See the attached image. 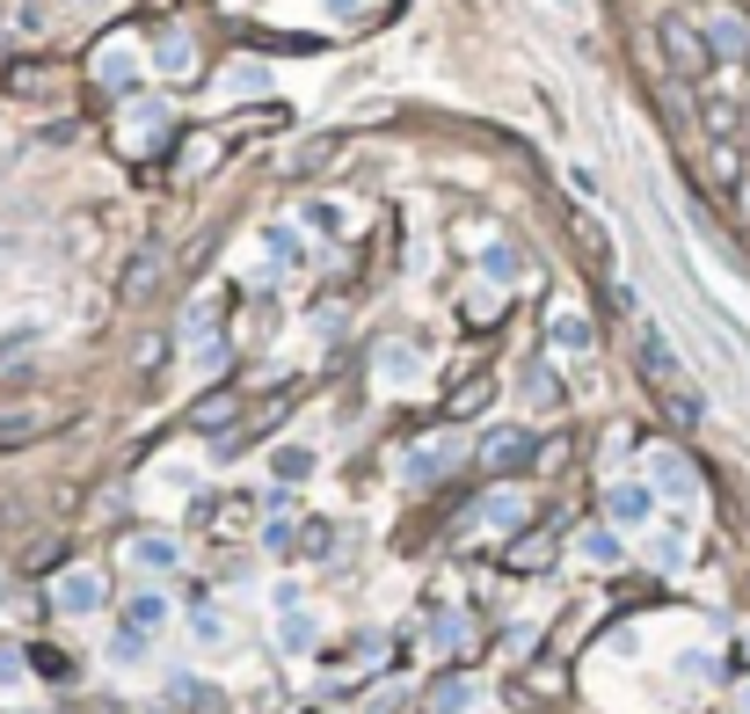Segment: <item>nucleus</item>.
Listing matches in <instances>:
<instances>
[{
  "label": "nucleus",
  "mask_w": 750,
  "mask_h": 714,
  "mask_svg": "<svg viewBox=\"0 0 750 714\" xmlns=\"http://www.w3.org/2000/svg\"><path fill=\"white\" fill-rule=\"evenodd\" d=\"M459 459H467V437H459V431H437V437H423V445H408L402 482H408V488H430V482H445Z\"/></svg>",
  "instance_id": "1"
},
{
  "label": "nucleus",
  "mask_w": 750,
  "mask_h": 714,
  "mask_svg": "<svg viewBox=\"0 0 750 714\" xmlns=\"http://www.w3.org/2000/svg\"><path fill=\"white\" fill-rule=\"evenodd\" d=\"M423 372H430V350L408 343V335L379 343V358H372V380H379V394H408V386H423Z\"/></svg>",
  "instance_id": "2"
},
{
  "label": "nucleus",
  "mask_w": 750,
  "mask_h": 714,
  "mask_svg": "<svg viewBox=\"0 0 750 714\" xmlns=\"http://www.w3.org/2000/svg\"><path fill=\"white\" fill-rule=\"evenodd\" d=\"M52 606L66 612V620H95V612L110 606V583H103V569H66L52 583Z\"/></svg>",
  "instance_id": "3"
},
{
  "label": "nucleus",
  "mask_w": 750,
  "mask_h": 714,
  "mask_svg": "<svg viewBox=\"0 0 750 714\" xmlns=\"http://www.w3.org/2000/svg\"><path fill=\"white\" fill-rule=\"evenodd\" d=\"M473 453L489 459L496 474H518V467H532V459H540V437L518 431V423H503V431H481V445H473Z\"/></svg>",
  "instance_id": "4"
},
{
  "label": "nucleus",
  "mask_w": 750,
  "mask_h": 714,
  "mask_svg": "<svg viewBox=\"0 0 750 714\" xmlns=\"http://www.w3.org/2000/svg\"><path fill=\"white\" fill-rule=\"evenodd\" d=\"M648 482L664 488V496H670L678 510H692V504H699V474L685 467V459L670 453V445H656V453H648Z\"/></svg>",
  "instance_id": "5"
},
{
  "label": "nucleus",
  "mask_w": 750,
  "mask_h": 714,
  "mask_svg": "<svg viewBox=\"0 0 750 714\" xmlns=\"http://www.w3.org/2000/svg\"><path fill=\"white\" fill-rule=\"evenodd\" d=\"M124 561L139 576H168V569H183V540H175V532H132V540H124Z\"/></svg>",
  "instance_id": "6"
},
{
  "label": "nucleus",
  "mask_w": 750,
  "mask_h": 714,
  "mask_svg": "<svg viewBox=\"0 0 750 714\" xmlns=\"http://www.w3.org/2000/svg\"><path fill=\"white\" fill-rule=\"evenodd\" d=\"M278 656H314L321 649V612L314 606H292V612H278Z\"/></svg>",
  "instance_id": "7"
},
{
  "label": "nucleus",
  "mask_w": 750,
  "mask_h": 714,
  "mask_svg": "<svg viewBox=\"0 0 750 714\" xmlns=\"http://www.w3.org/2000/svg\"><path fill=\"white\" fill-rule=\"evenodd\" d=\"M139 44H132V37H110L103 52H95V81L103 87H139Z\"/></svg>",
  "instance_id": "8"
},
{
  "label": "nucleus",
  "mask_w": 750,
  "mask_h": 714,
  "mask_svg": "<svg viewBox=\"0 0 750 714\" xmlns=\"http://www.w3.org/2000/svg\"><path fill=\"white\" fill-rule=\"evenodd\" d=\"M546 335H554L561 358H591V350H597V329H591V314H583V307H554Z\"/></svg>",
  "instance_id": "9"
},
{
  "label": "nucleus",
  "mask_w": 750,
  "mask_h": 714,
  "mask_svg": "<svg viewBox=\"0 0 750 714\" xmlns=\"http://www.w3.org/2000/svg\"><path fill=\"white\" fill-rule=\"evenodd\" d=\"M168 700L183 714H227V693L211 679H197V671H168Z\"/></svg>",
  "instance_id": "10"
},
{
  "label": "nucleus",
  "mask_w": 750,
  "mask_h": 714,
  "mask_svg": "<svg viewBox=\"0 0 750 714\" xmlns=\"http://www.w3.org/2000/svg\"><path fill=\"white\" fill-rule=\"evenodd\" d=\"M605 510H612V525H619V532H634V525L656 518V496H648L642 482H612V488H605Z\"/></svg>",
  "instance_id": "11"
},
{
  "label": "nucleus",
  "mask_w": 750,
  "mask_h": 714,
  "mask_svg": "<svg viewBox=\"0 0 750 714\" xmlns=\"http://www.w3.org/2000/svg\"><path fill=\"white\" fill-rule=\"evenodd\" d=\"M524 510H532V504H524V488H489V496L473 504V518L489 525V532H518Z\"/></svg>",
  "instance_id": "12"
},
{
  "label": "nucleus",
  "mask_w": 750,
  "mask_h": 714,
  "mask_svg": "<svg viewBox=\"0 0 750 714\" xmlns=\"http://www.w3.org/2000/svg\"><path fill=\"white\" fill-rule=\"evenodd\" d=\"M576 561H583V569H619V561H627V540H619V525H591V532L576 540Z\"/></svg>",
  "instance_id": "13"
},
{
  "label": "nucleus",
  "mask_w": 750,
  "mask_h": 714,
  "mask_svg": "<svg viewBox=\"0 0 750 714\" xmlns=\"http://www.w3.org/2000/svg\"><path fill=\"white\" fill-rule=\"evenodd\" d=\"M518 401L524 408H561V380H554V365H518Z\"/></svg>",
  "instance_id": "14"
},
{
  "label": "nucleus",
  "mask_w": 750,
  "mask_h": 714,
  "mask_svg": "<svg viewBox=\"0 0 750 714\" xmlns=\"http://www.w3.org/2000/svg\"><path fill=\"white\" fill-rule=\"evenodd\" d=\"M124 620H132V628H146V634H160V628H168V620H175V606H168V598L154 591V583H139V591L124 598Z\"/></svg>",
  "instance_id": "15"
},
{
  "label": "nucleus",
  "mask_w": 750,
  "mask_h": 714,
  "mask_svg": "<svg viewBox=\"0 0 750 714\" xmlns=\"http://www.w3.org/2000/svg\"><path fill=\"white\" fill-rule=\"evenodd\" d=\"M154 66L168 73V81L197 73V44H190V30H160V44H154Z\"/></svg>",
  "instance_id": "16"
},
{
  "label": "nucleus",
  "mask_w": 750,
  "mask_h": 714,
  "mask_svg": "<svg viewBox=\"0 0 750 714\" xmlns=\"http://www.w3.org/2000/svg\"><path fill=\"white\" fill-rule=\"evenodd\" d=\"M314 445H299V437H284L278 453H270V474H278V482H314Z\"/></svg>",
  "instance_id": "17"
},
{
  "label": "nucleus",
  "mask_w": 750,
  "mask_h": 714,
  "mask_svg": "<svg viewBox=\"0 0 750 714\" xmlns=\"http://www.w3.org/2000/svg\"><path fill=\"white\" fill-rule=\"evenodd\" d=\"M685 561H692V547H685V532H678V525H664V532H648V569L678 576Z\"/></svg>",
  "instance_id": "18"
},
{
  "label": "nucleus",
  "mask_w": 750,
  "mask_h": 714,
  "mask_svg": "<svg viewBox=\"0 0 750 714\" xmlns=\"http://www.w3.org/2000/svg\"><path fill=\"white\" fill-rule=\"evenodd\" d=\"M299 219H306L314 234H329V241H343V234H350V205H343V197H306Z\"/></svg>",
  "instance_id": "19"
},
{
  "label": "nucleus",
  "mask_w": 750,
  "mask_h": 714,
  "mask_svg": "<svg viewBox=\"0 0 750 714\" xmlns=\"http://www.w3.org/2000/svg\"><path fill=\"white\" fill-rule=\"evenodd\" d=\"M146 656H154V634H146V628H132V620H124V628L110 634V663H117V671H139Z\"/></svg>",
  "instance_id": "20"
},
{
  "label": "nucleus",
  "mask_w": 750,
  "mask_h": 714,
  "mask_svg": "<svg viewBox=\"0 0 750 714\" xmlns=\"http://www.w3.org/2000/svg\"><path fill=\"white\" fill-rule=\"evenodd\" d=\"M642 365L656 372V380H670V386H678V350H670V335L656 329V321L642 329Z\"/></svg>",
  "instance_id": "21"
},
{
  "label": "nucleus",
  "mask_w": 750,
  "mask_h": 714,
  "mask_svg": "<svg viewBox=\"0 0 750 714\" xmlns=\"http://www.w3.org/2000/svg\"><path fill=\"white\" fill-rule=\"evenodd\" d=\"M270 81H278V73L262 66V59H233L219 87H227V95H270Z\"/></svg>",
  "instance_id": "22"
},
{
  "label": "nucleus",
  "mask_w": 750,
  "mask_h": 714,
  "mask_svg": "<svg viewBox=\"0 0 750 714\" xmlns=\"http://www.w3.org/2000/svg\"><path fill=\"white\" fill-rule=\"evenodd\" d=\"M473 707H481V685L473 679H445L430 693V714H473Z\"/></svg>",
  "instance_id": "23"
},
{
  "label": "nucleus",
  "mask_w": 750,
  "mask_h": 714,
  "mask_svg": "<svg viewBox=\"0 0 750 714\" xmlns=\"http://www.w3.org/2000/svg\"><path fill=\"white\" fill-rule=\"evenodd\" d=\"M190 642L205 649V656H219V649L233 642V628H227V612H190Z\"/></svg>",
  "instance_id": "24"
},
{
  "label": "nucleus",
  "mask_w": 750,
  "mask_h": 714,
  "mask_svg": "<svg viewBox=\"0 0 750 714\" xmlns=\"http://www.w3.org/2000/svg\"><path fill=\"white\" fill-rule=\"evenodd\" d=\"M160 117H168V103H132L124 110V146H146L160 132Z\"/></svg>",
  "instance_id": "25"
},
{
  "label": "nucleus",
  "mask_w": 750,
  "mask_h": 714,
  "mask_svg": "<svg viewBox=\"0 0 750 714\" xmlns=\"http://www.w3.org/2000/svg\"><path fill=\"white\" fill-rule=\"evenodd\" d=\"M518 270H524V262H518V248H510V241L481 248V278H489V284H518Z\"/></svg>",
  "instance_id": "26"
},
{
  "label": "nucleus",
  "mask_w": 750,
  "mask_h": 714,
  "mask_svg": "<svg viewBox=\"0 0 750 714\" xmlns=\"http://www.w3.org/2000/svg\"><path fill=\"white\" fill-rule=\"evenodd\" d=\"M211 329H219V307H211V299H190V314H183V343H211Z\"/></svg>",
  "instance_id": "27"
},
{
  "label": "nucleus",
  "mask_w": 750,
  "mask_h": 714,
  "mask_svg": "<svg viewBox=\"0 0 750 714\" xmlns=\"http://www.w3.org/2000/svg\"><path fill=\"white\" fill-rule=\"evenodd\" d=\"M707 44H715V52H743V22L736 15H707Z\"/></svg>",
  "instance_id": "28"
},
{
  "label": "nucleus",
  "mask_w": 750,
  "mask_h": 714,
  "mask_svg": "<svg viewBox=\"0 0 750 714\" xmlns=\"http://www.w3.org/2000/svg\"><path fill=\"white\" fill-rule=\"evenodd\" d=\"M329 154H335V139H306V146H292V161H284V168H292V175L329 168Z\"/></svg>",
  "instance_id": "29"
},
{
  "label": "nucleus",
  "mask_w": 750,
  "mask_h": 714,
  "mask_svg": "<svg viewBox=\"0 0 750 714\" xmlns=\"http://www.w3.org/2000/svg\"><path fill=\"white\" fill-rule=\"evenodd\" d=\"M664 401H670V416H678V423H699V416H707V401H699V394H692V386H685V380L670 386Z\"/></svg>",
  "instance_id": "30"
},
{
  "label": "nucleus",
  "mask_w": 750,
  "mask_h": 714,
  "mask_svg": "<svg viewBox=\"0 0 750 714\" xmlns=\"http://www.w3.org/2000/svg\"><path fill=\"white\" fill-rule=\"evenodd\" d=\"M0 685H8V693H22V685H30V663H22L15 649H0Z\"/></svg>",
  "instance_id": "31"
},
{
  "label": "nucleus",
  "mask_w": 750,
  "mask_h": 714,
  "mask_svg": "<svg viewBox=\"0 0 750 714\" xmlns=\"http://www.w3.org/2000/svg\"><path fill=\"white\" fill-rule=\"evenodd\" d=\"M467 642V620H459V612H445V620H437V634H430V649H459Z\"/></svg>",
  "instance_id": "32"
},
{
  "label": "nucleus",
  "mask_w": 750,
  "mask_h": 714,
  "mask_svg": "<svg viewBox=\"0 0 750 714\" xmlns=\"http://www.w3.org/2000/svg\"><path fill=\"white\" fill-rule=\"evenodd\" d=\"M262 248H270V256H278V262H292V256H299L292 227H262Z\"/></svg>",
  "instance_id": "33"
},
{
  "label": "nucleus",
  "mask_w": 750,
  "mask_h": 714,
  "mask_svg": "<svg viewBox=\"0 0 750 714\" xmlns=\"http://www.w3.org/2000/svg\"><path fill=\"white\" fill-rule=\"evenodd\" d=\"M270 606H278V612L299 606V583H292V576H278V583H270Z\"/></svg>",
  "instance_id": "34"
},
{
  "label": "nucleus",
  "mask_w": 750,
  "mask_h": 714,
  "mask_svg": "<svg viewBox=\"0 0 750 714\" xmlns=\"http://www.w3.org/2000/svg\"><path fill=\"white\" fill-rule=\"evenodd\" d=\"M321 8H329L335 22H357V15H365V0H321Z\"/></svg>",
  "instance_id": "35"
},
{
  "label": "nucleus",
  "mask_w": 750,
  "mask_h": 714,
  "mask_svg": "<svg viewBox=\"0 0 750 714\" xmlns=\"http://www.w3.org/2000/svg\"><path fill=\"white\" fill-rule=\"evenodd\" d=\"M743 707H750V693H743Z\"/></svg>",
  "instance_id": "36"
}]
</instances>
